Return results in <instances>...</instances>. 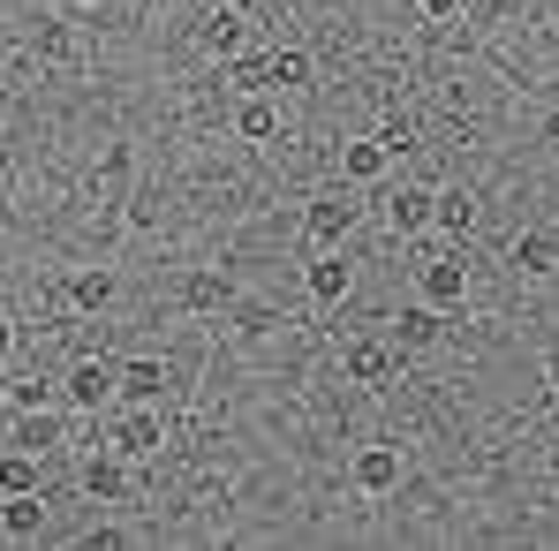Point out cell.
I'll use <instances>...</instances> for the list:
<instances>
[{
	"instance_id": "obj_25",
	"label": "cell",
	"mask_w": 559,
	"mask_h": 551,
	"mask_svg": "<svg viewBox=\"0 0 559 551\" xmlns=\"http://www.w3.org/2000/svg\"><path fill=\"white\" fill-rule=\"evenodd\" d=\"M38 53H46V61H69V53H76V31H69V23H38Z\"/></svg>"
},
{
	"instance_id": "obj_11",
	"label": "cell",
	"mask_w": 559,
	"mask_h": 551,
	"mask_svg": "<svg viewBox=\"0 0 559 551\" xmlns=\"http://www.w3.org/2000/svg\"><path fill=\"white\" fill-rule=\"evenodd\" d=\"M439 333H447V310H431V302H408V310L393 318V348H408V356L439 348Z\"/></svg>"
},
{
	"instance_id": "obj_29",
	"label": "cell",
	"mask_w": 559,
	"mask_h": 551,
	"mask_svg": "<svg viewBox=\"0 0 559 551\" xmlns=\"http://www.w3.org/2000/svg\"><path fill=\"white\" fill-rule=\"evenodd\" d=\"M84 544H106V551H114V544H129V529H106V522H92V529H84Z\"/></svg>"
},
{
	"instance_id": "obj_30",
	"label": "cell",
	"mask_w": 559,
	"mask_h": 551,
	"mask_svg": "<svg viewBox=\"0 0 559 551\" xmlns=\"http://www.w3.org/2000/svg\"><path fill=\"white\" fill-rule=\"evenodd\" d=\"M416 8H424V15H431V23H447V15H462L468 0H416Z\"/></svg>"
},
{
	"instance_id": "obj_5",
	"label": "cell",
	"mask_w": 559,
	"mask_h": 551,
	"mask_svg": "<svg viewBox=\"0 0 559 551\" xmlns=\"http://www.w3.org/2000/svg\"><path fill=\"white\" fill-rule=\"evenodd\" d=\"M76 483H84V499H92V506H114V499H129V454H114V446L84 454Z\"/></svg>"
},
{
	"instance_id": "obj_14",
	"label": "cell",
	"mask_w": 559,
	"mask_h": 551,
	"mask_svg": "<svg viewBox=\"0 0 559 551\" xmlns=\"http://www.w3.org/2000/svg\"><path fill=\"white\" fill-rule=\"evenodd\" d=\"M385 167H393V152H385L378 136H348V144H341V175H348L356 189L385 182Z\"/></svg>"
},
{
	"instance_id": "obj_6",
	"label": "cell",
	"mask_w": 559,
	"mask_h": 551,
	"mask_svg": "<svg viewBox=\"0 0 559 551\" xmlns=\"http://www.w3.org/2000/svg\"><path fill=\"white\" fill-rule=\"evenodd\" d=\"M348 483H356L364 499L401 491V446H356V460H348Z\"/></svg>"
},
{
	"instance_id": "obj_26",
	"label": "cell",
	"mask_w": 559,
	"mask_h": 551,
	"mask_svg": "<svg viewBox=\"0 0 559 551\" xmlns=\"http://www.w3.org/2000/svg\"><path fill=\"white\" fill-rule=\"evenodd\" d=\"M98 167H106V182H129V175H136V152H129V144H106Z\"/></svg>"
},
{
	"instance_id": "obj_10",
	"label": "cell",
	"mask_w": 559,
	"mask_h": 551,
	"mask_svg": "<svg viewBox=\"0 0 559 551\" xmlns=\"http://www.w3.org/2000/svg\"><path fill=\"white\" fill-rule=\"evenodd\" d=\"M242 23H250V15H242V8H235V0H212V15H204V23H197V46H204V53H212V61H227V53H235V46H242Z\"/></svg>"
},
{
	"instance_id": "obj_31",
	"label": "cell",
	"mask_w": 559,
	"mask_h": 551,
	"mask_svg": "<svg viewBox=\"0 0 559 551\" xmlns=\"http://www.w3.org/2000/svg\"><path fill=\"white\" fill-rule=\"evenodd\" d=\"M8 348H15V318L0 310V356H8Z\"/></svg>"
},
{
	"instance_id": "obj_2",
	"label": "cell",
	"mask_w": 559,
	"mask_h": 551,
	"mask_svg": "<svg viewBox=\"0 0 559 551\" xmlns=\"http://www.w3.org/2000/svg\"><path fill=\"white\" fill-rule=\"evenodd\" d=\"M106 446L129 460L159 454L167 446V423H159V408H136V400H114V423H106Z\"/></svg>"
},
{
	"instance_id": "obj_17",
	"label": "cell",
	"mask_w": 559,
	"mask_h": 551,
	"mask_svg": "<svg viewBox=\"0 0 559 551\" xmlns=\"http://www.w3.org/2000/svg\"><path fill=\"white\" fill-rule=\"evenodd\" d=\"M175 302L182 310H235V279L227 273H182L175 279Z\"/></svg>"
},
{
	"instance_id": "obj_1",
	"label": "cell",
	"mask_w": 559,
	"mask_h": 551,
	"mask_svg": "<svg viewBox=\"0 0 559 551\" xmlns=\"http://www.w3.org/2000/svg\"><path fill=\"white\" fill-rule=\"evenodd\" d=\"M416 302H431V310L462 318V302H468V265H462V242H454L447 257H424V265H416Z\"/></svg>"
},
{
	"instance_id": "obj_28",
	"label": "cell",
	"mask_w": 559,
	"mask_h": 551,
	"mask_svg": "<svg viewBox=\"0 0 559 551\" xmlns=\"http://www.w3.org/2000/svg\"><path fill=\"white\" fill-rule=\"evenodd\" d=\"M129 227H159V196H129Z\"/></svg>"
},
{
	"instance_id": "obj_18",
	"label": "cell",
	"mask_w": 559,
	"mask_h": 551,
	"mask_svg": "<svg viewBox=\"0 0 559 551\" xmlns=\"http://www.w3.org/2000/svg\"><path fill=\"white\" fill-rule=\"evenodd\" d=\"M302 287H310V302H325V310H341L348 302V287H356V273L341 265V250H325L310 273H302Z\"/></svg>"
},
{
	"instance_id": "obj_20",
	"label": "cell",
	"mask_w": 559,
	"mask_h": 551,
	"mask_svg": "<svg viewBox=\"0 0 559 551\" xmlns=\"http://www.w3.org/2000/svg\"><path fill=\"white\" fill-rule=\"evenodd\" d=\"M53 400H61V385H53V378H31V370L0 385V408H8V416H31V408H53Z\"/></svg>"
},
{
	"instance_id": "obj_12",
	"label": "cell",
	"mask_w": 559,
	"mask_h": 551,
	"mask_svg": "<svg viewBox=\"0 0 559 551\" xmlns=\"http://www.w3.org/2000/svg\"><path fill=\"white\" fill-rule=\"evenodd\" d=\"M0 529H8L15 544L46 537V491H0Z\"/></svg>"
},
{
	"instance_id": "obj_24",
	"label": "cell",
	"mask_w": 559,
	"mask_h": 551,
	"mask_svg": "<svg viewBox=\"0 0 559 551\" xmlns=\"http://www.w3.org/2000/svg\"><path fill=\"white\" fill-rule=\"evenodd\" d=\"M0 491H38V454L8 446V454H0Z\"/></svg>"
},
{
	"instance_id": "obj_7",
	"label": "cell",
	"mask_w": 559,
	"mask_h": 551,
	"mask_svg": "<svg viewBox=\"0 0 559 551\" xmlns=\"http://www.w3.org/2000/svg\"><path fill=\"white\" fill-rule=\"evenodd\" d=\"M159 393H167V363H159V356H129V363H114V400L159 408Z\"/></svg>"
},
{
	"instance_id": "obj_19",
	"label": "cell",
	"mask_w": 559,
	"mask_h": 551,
	"mask_svg": "<svg viewBox=\"0 0 559 551\" xmlns=\"http://www.w3.org/2000/svg\"><path fill=\"white\" fill-rule=\"evenodd\" d=\"M8 446H23V454H53L61 446V408H31V416H15V439Z\"/></svg>"
},
{
	"instance_id": "obj_15",
	"label": "cell",
	"mask_w": 559,
	"mask_h": 551,
	"mask_svg": "<svg viewBox=\"0 0 559 551\" xmlns=\"http://www.w3.org/2000/svg\"><path fill=\"white\" fill-rule=\"evenodd\" d=\"M514 265H522V279H552L559 273V235L552 227H522L514 235Z\"/></svg>"
},
{
	"instance_id": "obj_33",
	"label": "cell",
	"mask_w": 559,
	"mask_h": 551,
	"mask_svg": "<svg viewBox=\"0 0 559 551\" xmlns=\"http://www.w3.org/2000/svg\"><path fill=\"white\" fill-rule=\"evenodd\" d=\"M235 8H242V15H258V8H273V0H235Z\"/></svg>"
},
{
	"instance_id": "obj_27",
	"label": "cell",
	"mask_w": 559,
	"mask_h": 551,
	"mask_svg": "<svg viewBox=\"0 0 559 551\" xmlns=\"http://www.w3.org/2000/svg\"><path fill=\"white\" fill-rule=\"evenodd\" d=\"M378 144H385V152H393V159H401V152H408V144H416V129H408V121H393V129H378Z\"/></svg>"
},
{
	"instance_id": "obj_8",
	"label": "cell",
	"mask_w": 559,
	"mask_h": 551,
	"mask_svg": "<svg viewBox=\"0 0 559 551\" xmlns=\"http://www.w3.org/2000/svg\"><path fill=\"white\" fill-rule=\"evenodd\" d=\"M69 310H84V318H106L114 302H121V273L114 265H92V273H69Z\"/></svg>"
},
{
	"instance_id": "obj_13",
	"label": "cell",
	"mask_w": 559,
	"mask_h": 551,
	"mask_svg": "<svg viewBox=\"0 0 559 551\" xmlns=\"http://www.w3.org/2000/svg\"><path fill=\"white\" fill-rule=\"evenodd\" d=\"M235 136H242V144H273V136H280L273 92H242V98H235Z\"/></svg>"
},
{
	"instance_id": "obj_16",
	"label": "cell",
	"mask_w": 559,
	"mask_h": 551,
	"mask_svg": "<svg viewBox=\"0 0 559 551\" xmlns=\"http://www.w3.org/2000/svg\"><path fill=\"white\" fill-rule=\"evenodd\" d=\"M431 196H439V189H424V182H401V189H393V196H385L393 235H424V227H431Z\"/></svg>"
},
{
	"instance_id": "obj_3",
	"label": "cell",
	"mask_w": 559,
	"mask_h": 551,
	"mask_svg": "<svg viewBox=\"0 0 559 551\" xmlns=\"http://www.w3.org/2000/svg\"><path fill=\"white\" fill-rule=\"evenodd\" d=\"M348 227H356V196H348V189H325V196H310V212H302V235H310L318 250H341V242H348Z\"/></svg>"
},
{
	"instance_id": "obj_34",
	"label": "cell",
	"mask_w": 559,
	"mask_h": 551,
	"mask_svg": "<svg viewBox=\"0 0 559 551\" xmlns=\"http://www.w3.org/2000/svg\"><path fill=\"white\" fill-rule=\"evenodd\" d=\"M0 196H8V159H0Z\"/></svg>"
},
{
	"instance_id": "obj_32",
	"label": "cell",
	"mask_w": 559,
	"mask_h": 551,
	"mask_svg": "<svg viewBox=\"0 0 559 551\" xmlns=\"http://www.w3.org/2000/svg\"><path fill=\"white\" fill-rule=\"evenodd\" d=\"M545 144H552V152H559V113H552V121H545Z\"/></svg>"
},
{
	"instance_id": "obj_23",
	"label": "cell",
	"mask_w": 559,
	"mask_h": 551,
	"mask_svg": "<svg viewBox=\"0 0 559 551\" xmlns=\"http://www.w3.org/2000/svg\"><path fill=\"white\" fill-rule=\"evenodd\" d=\"M227 84H235V92H273L265 53H227Z\"/></svg>"
},
{
	"instance_id": "obj_9",
	"label": "cell",
	"mask_w": 559,
	"mask_h": 551,
	"mask_svg": "<svg viewBox=\"0 0 559 551\" xmlns=\"http://www.w3.org/2000/svg\"><path fill=\"white\" fill-rule=\"evenodd\" d=\"M341 370H348L356 385H393L401 348H393V340H348V348H341Z\"/></svg>"
},
{
	"instance_id": "obj_4",
	"label": "cell",
	"mask_w": 559,
	"mask_h": 551,
	"mask_svg": "<svg viewBox=\"0 0 559 551\" xmlns=\"http://www.w3.org/2000/svg\"><path fill=\"white\" fill-rule=\"evenodd\" d=\"M61 408H76V416H98V408H114V363H84L61 378Z\"/></svg>"
},
{
	"instance_id": "obj_22",
	"label": "cell",
	"mask_w": 559,
	"mask_h": 551,
	"mask_svg": "<svg viewBox=\"0 0 559 551\" xmlns=\"http://www.w3.org/2000/svg\"><path fill=\"white\" fill-rule=\"evenodd\" d=\"M265 69H273V92H310V76H318V61L302 46H273Z\"/></svg>"
},
{
	"instance_id": "obj_21",
	"label": "cell",
	"mask_w": 559,
	"mask_h": 551,
	"mask_svg": "<svg viewBox=\"0 0 559 551\" xmlns=\"http://www.w3.org/2000/svg\"><path fill=\"white\" fill-rule=\"evenodd\" d=\"M431 227H447L454 242H468V227H476V196H468L462 182L439 189V196H431Z\"/></svg>"
}]
</instances>
